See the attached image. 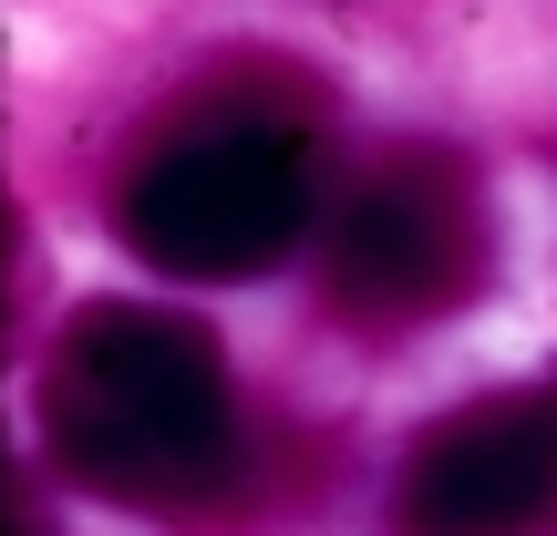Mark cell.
Returning a JSON list of instances; mask_svg holds the SVG:
<instances>
[{"label":"cell","instance_id":"obj_4","mask_svg":"<svg viewBox=\"0 0 557 536\" xmlns=\"http://www.w3.org/2000/svg\"><path fill=\"white\" fill-rule=\"evenodd\" d=\"M557 526V372L455 402L393 475V536H547Z\"/></svg>","mask_w":557,"mask_h":536},{"label":"cell","instance_id":"obj_3","mask_svg":"<svg viewBox=\"0 0 557 536\" xmlns=\"http://www.w3.org/2000/svg\"><path fill=\"white\" fill-rule=\"evenodd\" d=\"M485 278H496V217H485V186L455 155H393L382 176H361L331 207L320 289L361 331L455 320Z\"/></svg>","mask_w":557,"mask_h":536},{"label":"cell","instance_id":"obj_2","mask_svg":"<svg viewBox=\"0 0 557 536\" xmlns=\"http://www.w3.org/2000/svg\"><path fill=\"white\" fill-rule=\"evenodd\" d=\"M310 227H320V135L310 114H278V103L186 114L176 135L135 155L114 197V238L145 269L197 278V289L269 278L289 248H310Z\"/></svg>","mask_w":557,"mask_h":536},{"label":"cell","instance_id":"obj_1","mask_svg":"<svg viewBox=\"0 0 557 536\" xmlns=\"http://www.w3.org/2000/svg\"><path fill=\"white\" fill-rule=\"evenodd\" d=\"M41 434L83 496L135 516H197L248 475L227 351L156 299H83L62 320L41 361Z\"/></svg>","mask_w":557,"mask_h":536}]
</instances>
